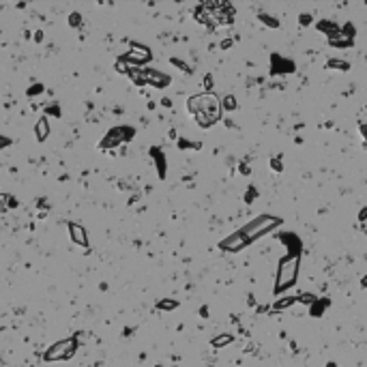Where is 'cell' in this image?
I'll return each instance as SVG.
<instances>
[{
    "label": "cell",
    "mask_w": 367,
    "mask_h": 367,
    "mask_svg": "<svg viewBox=\"0 0 367 367\" xmlns=\"http://www.w3.org/2000/svg\"><path fill=\"white\" fill-rule=\"evenodd\" d=\"M299 22L303 24V26H309V24H311V15H309V13H303V15L299 17Z\"/></svg>",
    "instance_id": "obj_25"
},
{
    "label": "cell",
    "mask_w": 367,
    "mask_h": 367,
    "mask_svg": "<svg viewBox=\"0 0 367 367\" xmlns=\"http://www.w3.org/2000/svg\"><path fill=\"white\" fill-rule=\"evenodd\" d=\"M234 341V337H232L230 333H226V335H217V337H213V348H224V346H228V344H232Z\"/></svg>",
    "instance_id": "obj_15"
},
{
    "label": "cell",
    "mask_w": 367,
    "mask_h": 367,
    "mask_svg": "<svg viewBox=\"0 0 367 367\" xmlns=\"http://www.w3.org/2000/svg\"><path fill=\"white\" fill-rule=\"evenodd\" d=\"M294 303H296V296H284V299H279L275 305H273V309H275V311H284V309H290Z\"/></svg>",
    "instance_id": "obj_13"
},
{
    "label": "cell",
    "mask_w": 367,
    "mask_h": 367,
    "mask_svg": "<svg viewBox=\"0 0 367 367\" xmlns=\"http://www.w3.org/2000/svg\"><path fill=\"white\" fill-rule=\"evenodd\" d=\"M271 168L275 172H281V161L279 159H271Z\"/></svg>",
    "instance_id": "obj_26"
},
{
    "label": "cell",
    "mask_w": 367,
    "mask_h": 367,
    "mask_svg": "<svg viewBox=\"0 0 367 367\" xmlns=\"http://www.w3.org/2000/svg\"><path fill=\"white\" fill-rule=\"evenodd\" d=\"M170 62L174 64V67L181 69V71H185V73H189V71H191V69H189V64H187V62H183V61H178V58H172Z\"/></svg>",
    "instance_id": "obj_23"
},
{
    "label": "cell",
    "mask_w": 367,
    "mask_h": 367,
    "mask_svg": "<svg viewBox=\"0 0 367 367\" xmlns=\"http://www.w3.org/2000/svg\"><path fill=\"white\" fill-rule=\"evenodd\" d=\"M281 224H284V219H281V217H275V215H260V217H256V219H251L245 228H241V232L245 234L247 241L254 243L256 239H260V236L269 234L271 230L279 228Z\"/></svg>",
    "instance_id": "obj_3"
},
{
    "label": "cell",
    "mask_w": 367,
    "mask_h": 367,
    "mask_svg": "<svg viewBox=\"0 0 367 367\" xmlns=\"http://www.w3.org/2000/svg\"><path fill=\"white\" fill-rule=\"evenodd\" d=\"M352 43H354V39L344 34L341 31H339V34H335L333 39H329V46H333V47H350Z\"/></svg>",
    "instance_id": "obj_10"
},
{
    "label": "cell",
    "mask_w": 367,
    "mask_h": 367,
    "mask_svg": "<svg viewBox=\"0 0 367 367\" xmlns=\"http://www.w3.org/2000/svg\"><path fill=\"white\" fill-rule=\"evenodd\" d=\"M34 136H37L39 142H43L49 136V121H47V118H41V121L34 125Z\"/></svg>",
    "instance_id": "obj_11"
},
{
    "label": "cell",
    "mask_w": 367,
    "mask_h": 367,
    "mask_svg": "<svg viewBox=\"0 0 367 367\" xmlns=\"http://www.w3.org/2000/svg\"><path fill=\"white\" fill-rule=\"evenodd\" d=\"M367 219V208H363V211L359 213V221H365Z\"/></svg>",
    "instance_id": "obj_29"
},
{
    "label": "cell",
    "mask_w": 367,
    "mask_h": 367,
    "mask_svg": "<svg viewBox=\"0 0 367 367\" xmlns=\"http://www.w3.org/2000/svg\"><path fill=\"white\" fill-rule=\"evenodd\" d=\"M361 133H363V138L367 140V125H361Z\"/></svg>",
    "instance_id": "obj_32"
},
{
    "label": "cell",
    "mask_w": 367,
    "mask_h": 367,
    "mask_svg": "<svg viewBox=\"0 0 367 367\" xmlns=\"http://www.w3.org/2000/svg\"><path fill=\"white\" fill-rule=\"evenodd\" d=\"M296 301H301L303 305H309L311 307L316 301H318V296H316V294H299V296H296Z\"/></svg>",
    "instance_id": "obj_19"
},
{
    "label": "cell",
    "mask_w": 367,
    "mask_h": 367,
    "mask_svg": "<svg viewBox=\"0 0 367 367\" xmlns=\"http://www.w3.org/2000/svg\"><path fill=\"white\" fill-rule=\"evenodd\" d=\"M129 76H131V80L138 84V86H144L146 84V73L144 71H136V67L129 69Z\"/></svg>",
    "instance_id": "obj_18"
},
{
    "label": "cell",
    "mask_w": 367,
    "mask_h": 367,
    "mask_svg": "<svg viewBox=\"0 0 367 367\" xmlns=\"http://www.w3.org/2000/svg\"><path fill=\"white\" fill-rule=\"evenodd\" d=\"M7 144H9V140H4V138H0V148H2V146H7Z\"/></svg>",
    "instance_id": "obj_34"
},
{
    "label": "cell",
    "mask_w": 367,
    "mask_h": 367,
    "mask_svg": "<svg viewBox=\"0 0 367 367\" xmlns=\"http://www.w3.org/2000/svg\"><path fill=\"white\" fill-rule=\"evenodd\" d=\"M326 67H329V69H337V71H348V69H350V62L339 61V58H331V61L326 62Z\"/></svg>",
    "instance_id": "obj_17"
},
{
    "label": "cell",
    "mask_w": 367,
    "mask_h": 367,
    "mask_svg": "<svg viewBox=\"0 0 367 367\" xmlns=\"http://www.w3.org/2000/svg\"><path fill=\"white\" fill-rule=\"evenodd\" d=\"M187 112L196 118V122L200 127H213L221 118V101L211 92L204 95H196L187 101Z\"/></svg>",
    "instance_id": "obj_1"
},
{
    "label": "cell",
    "mask_w": 367,
    "mask_h": 367,
    "mask_svg": "<svg viewBox=\"0 0 367 367\" xmlns=\"http://www.w3.org/2000/svg\"><path fill=\"white\" fill-rule=\"evenodd\" d=\"M71 24H73V26H77V24H80V15H77V13H73V15H71Z\"/></svg>",
    "instance_id": "obj_28"
},
{
    "label": "cell",
    "mask_w": 367,
    "mask_h": 367,
    "mask_svg": "<svg viewBox=\"0 0 367 367\" xmlns=\"http://www.w3.org/2000/svg\"><path fill=\"white\" fill-rule=\"evenodd\" d=\"M299 266H301V254L299 251H288V254L279 260L277 277H275V294L277 296H281L286 290H290V288L296 284Z\"/></svg>",
    "instance_id": "obj_2"
},
{
    "label": "cell",
    "mask_w": 367,
    "mask_h": 367,
    "mask_svg": "<svg viewBox=\"0 0 367 367\" xmlns=\"http://www.w3.org/2000/svg\"><path fill=\"white\" fill-rule=\"evenodd\" d=\"M284 67H288V71H294V62H290V61H281V56H273V73H281V71H286Z\"/></svg>",
    "instance_id": "obj_12"
},
{
    "label": "cell",
    "mask_w": 367,
    "mask_h": 367,
    "mask_svg": "<svg viewBox=\"0 0 367 367\" xmlns=\"http://www.w3.org/2000/svg\"><path fill=\"white\" fill-rule=\"evenodd\" d=\"M221 110H236V99L232 95H228L224 99V103H221Z\"/></svg>",
    "instance_id": "obj_21"
},
{
    "label": "cell",
    "mask_w": 367,
    "mask_h": 367,
    "mask_svg": "<svg viewBox=\"0 0 367 367\" xmlns=\"http://www.w3.org/2000/svg\"><path fill=\"white\" fill-rule=\"evenodd\" d=\"M204 86L206 88H213V76H206L204 77Z\"/></svg>",
    "instance_id": "obj_27"
},
{
    "label": "cell",
    "mask_w": 367,
    "mask_h": 367,
    "mask_svg": "<svg viewBox=\"0 0 367 367\" xmlns=\"http://www.w3.org/2000/svg\"><path fill=\"white\" fill-rule=\"evenodd\" d=\"M318 31H320V32H324L329 39H333L335 34H339L341 28L337 26L335 22H329V19H322V22H318Z\"/></svg>",
    "instance_id": "obj_9"
},
{
    "label": "cell",
    "mask_w": 367,
    "mask_h": 367,
    "mask_svg": "<svg viewBox=\"0 0 367 367\" xmlns=\"http://www.w3.org/2000/svg\"><path fill=\"white\" fill-rule=\"evenodd\" d=\"M241 174H249V168H247V163H241Z\"/></svg>",
    "instance_id": "obj_30"
},
{
    "label": "cell",
    "mask_w": 367,
    "mask_h": 367,
    "mask_svg": "<svg viewBox=\"0 0 367 367\" xmlns=\"http://www.w3.org/2000/svg\"><path fill=\"white\" fill-rule=\"evenodd\" d=\"M125 61L127 62H138V64L148 62L151 61V52H148L146 47H142V46H133V49L125 56Z\"/></svg>",
    "instance_id": "obj_6"
},
{
    "label": "cell",
    "mask_w": 367,
    "mask_h": 367,
    "mask_svg": "<svg viewBox=\"0 0 367 367\" xmlns=\"http://www.w3.org/2000/svg\"><path fill=\"white\" fill-rule=\"evenodd\" d=\"M146 84H153V86H157V88H166L168 84H170V77L166 76V73H161V71H153V69H146Z\"/></svg>",
    "instance_id": "obj_7"
},
{
    "label": "cell",
    "mask_w": 367,
    "mask_h": 367,
    "mask_svg": "<svg viewBox=\"0 0 367 367\" xmlns=\"http://www.w3.org/2000/svg\"><path fill=\"white\" fill-rule=\"evenodd\" d=\"M266 309H269V305H260V307H258V311H260V314H264Z\"/></svg>",
    "instance_id": "obj_33"
},
{
    "label": "cell",
    "mask_w": 367,
    "mask_h": 367,
    "mask_svg": "<svg viewBox=\"0 0 367 367\" xmlns=\"http://www.w3.org/2000/svg\"><path fill=\"white\" fill-rule=\"evenodd\" d=\"M249 245V241L245 239V234L239 230V232H234V234H230L228 239H224L219 243V247L224 251H232V254H236V251H241V249H245V247Z\"/></svg>",
    "instance_id": "obj_5"
},
{
    "label": "cell",
    "mask_w": 367,
    "mask_h": 367,
    "mask_svg": "<svg viewBox=\"0 0 367 367\" xmlns=\"http://www.w3.org/2000/svg\"><path fill=\"white\" fill-rule=\"evenodd\" d=\"M69 234H71V239L76 241L77 245H86V243H88L86 230H84L82 226H77V224H69Z\"/></svg>",
    "instance_id": "obj_8"
},
{
    "label": "cell",
    "mask_w": 367,
    "mask_h": 367,
    "mask_svg": "<svg viewBox=\"0 0 367 367\" xmlns=\"http://www.w3.org/2000/svg\"><path fill=\"white\" fill-rule=\"evenodd\" d=\"M230 46H232V41H230V39H226V41H221V47H224V49H228Z\"/></svg>",
    "instance_id": "obj_31"
},
{
    "label": "cell",
    "mask_w": 367,
    "mask_h": 367,
    "mask_svg": "<svg viewBox=\"0 0 367 367\" xmlns=\"http://www.w3.org/2000/svg\"><path fill=\"white\" fill-rule=\"evenodd\" d=\"M157 367H159V365H157Z\"/></svg>",
    "instance_id": "obj_37"
},
{
    "label": "cell",
    "mask_w": 367,
    "mask_h": 367,
    "mask_svg": "<svg viewBox=\"0 0 367 367\" xmlns=\"http://www.w3.org/2000/svg\"><path fill=\"white\" fill-rule=\"evenodd\" d=\"M13 206H15L13 198L7 196V193H0V215H2V213H7L9 208H13Z\"/></svg>",
    "instance_id": "obj_16"
},
{
    "label": "cell",
    "mask_w": 367,
    "mask_h": 367,
    "mask_svg": "<svg viewBox=\"0 0 367 367\" xmlns=\"http://www.w3.org/2000/svg\"><path fill=\"white\" fill-rule=\"evenodd\" d=\"M256 196H258L256 187H249V191L245 193V200H247V202H254V200H256Z\"/></svg>",
    "instance_id": "obj_24"
},
{
    "label": "cell",
    "mask_w": 367,
    "mask_h": 367,
    "mask_svg": "<svg viewBox=\"0 0 367 367\" xmlns=\"http://www.w3.org/2000/svg\"><path fill=\"white\" fill-rule=\"evenodd\" d=\"M326 367H337V365H335V363H329V365H326Z\"/></svg>",
    "instance_id": "obj_36"
},
{
    "label": "cell",
    "mask_w": 367,
    "mask_h": 367,
    "mask_svg": "<svg viewBox=\"0 0 367 367\" xmlns=\"http://www.w3.org/2000/svg\"><path fill=\"white\" fill-rule=\"evenodd\" d=\"M331 305V301L329 299H320V301H316L314 305H311V311H309V316H322L324 314V307H329Z\"/></svg>",
    "instance_id": "obj_14"
},
{
    "label": "cell",
    "mask_w": 367,
    "mask_h": 367,
    "mask_svg": "<svg viewBox=\"0 0 367 367\" xmlns=\"http://www.w3.org/2000/svg\"><path fill=\"white\" fill-rule=\"evenodd\" d=\"M361 286H363V288H367V277H363V281H361Z\"/></svg>",
    "instance_id": "obj_35"
},
{
    "label": "cell",
    "mask_w": 367,
    "mask_h": 367,
    "mask_svg": "<svg viewBox=\"0 0 367 367\" xmlns=\"http://www.w3.org/2000/svg\"><path fill=\"white\" fill-rule=\"evenodd\" d=\"M76 339H62L58 341V344H54L52 348L46 352V356L43 359L47 361V363H52V361H64V359H71L73 354H76Z\"/></svg>",
    "instance_id": "obj_4"
},
{
    "label": "cell",
    "mask_w": 367,
    "mask_h": 367,
    "mask_svg": "<svg viewBox=\"0 0 367 367\" xmlns=\"http://www.w3.org/2000/svg\"><path fill=\"white\" fill-rule=\"evenodd\" d=\"M157 307H159V309H163V311H170V309H176L178 303H176V301L166 299V301H159V303H157Z\"/></svg>",
    "instance_id": "obj_20"
},
{
    "label": "cell",
    "mask_w": 367,
    "mask_h": 367,
    "mask_svg": "<svg viewBox=\"0 0 367 367\" xmlns=\"http://www.w3.org/2000/svg\"><path fill=\"white\" fill-rule=\"evenodd\" d=\"M260 22H262V24H269L271 28H277V26H279V22H277V19H273L271 15H266V13H262V15H260Z\"/></svg>",
    "instance_id": "obj_22"
}]
</instances>
